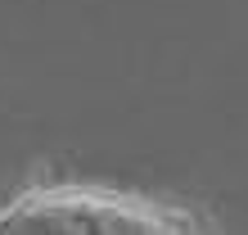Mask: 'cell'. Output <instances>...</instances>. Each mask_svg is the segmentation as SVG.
I'll list each match as a JSON object with an SVG mask.
<instances>
[{
	"label": "cell",
	"mask_w": 248,
	"mask_h": 235,
	"mask_svg": "<svg viewBox=\"0 0 248 235\" xmlns=\"http://www.w3.org/2000/svg\"><path fill=\"white\" fill-rule=\"evenodd\" d=\"M199 222L181 208L149 203L140 195L122 190H99V185H41L27 190L0 213V231H194Z\"/></svg>",
	"instance_id": "cell-1"
}]
</instances>
